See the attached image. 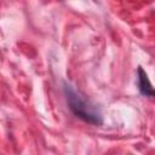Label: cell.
I'll use <instances>...</instances> for the list:
<instances>
[{"mask_svg": "<svg viewBox=\"0 0 155 155\" xmlns=\"http://www.w3.org/2000/svg\"><path fill=\"white\" fill-rule=\"evenodd\" d=\"M138 88H139L140 94H143L145 97H149V98L155 97V88L150 84L148 75L143 70L142 67L138 68Z\"/></svg>", "mask_w": 155, "mask_h": 155, "instance_id": "2", "label": "cell"}, {"mask_svg": "<svg viewBox=\"0 0 155 155\" xmlns=\"http://www.w3.org/2000/svg\"><path fill=\"white\" fill-rule=\"evenodd\" d=\"M63 91H64V96L68 102L69 109L76 117L84 120L85 122L92 124V125H102L103 124V116L97 105H94L90 101L85 99L69 84L64 82Z\"/></svg>", "mask_w": 155, "mask_h": 155, "instance_id": "1", "label": "cell"}]
</instances>
